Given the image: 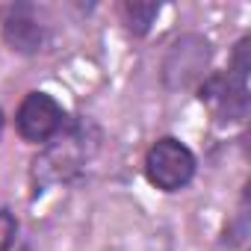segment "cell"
<instances>
[{
    "label": "cell",
    "instance_id": "277c9868",
    "mask_svg": "<svg viewBox=\"0 0 251 251\" xmlns=\"http://www.w3.org/2000/svg\"><path fill=\"white\" fill-rule=\"evenodd\" d=\"M207 62H210V42L195 33L180 36L163 62V80L169 89H183L204 74Z\"/></svg>",
    "mask_w": 251,
    "mask_h": 251
},
{
    "label": "cell",
    "instance_id": "ba28073f",
    "mask_svg": "<svg viewBox=\"0 0 251 251\" xmlns=\"http://www.w3.org/2000/svg\"><path fill=\"white\" fill-rule=\"evenodd\" d=\"M0 133H3V112H0Z\"/></svg>",
    "mask_w": 251,
    "mask_h": 251
},
{
    "label": "cell",
    "instance_id": "6da1fadb",
    "mask_svg": "<svg viewBox=\"0 0 251 251\" xmlns=\"http://www.w3.org/2000/svg\"><path fill=\"white\" fill-rule=\"evenodd\" d=\"M201 100H207L222 121H239L248 112V39L233 50L227 74H216L201 86Z\"/></svg>",
    "mask_w": 251,
    "mask_h": 251
},
{
    "label": "cell",
    "instance_id": "7a4b0ae2",
    "mask_svg": "<svg viewBox=\"0 0 251 251\" xmlns=\"http://www.w3.org/2000/svg\"><path fill=\"white\" fill-rule=\"evenodd\" d=\"M145 175L148 180L157 186V189H166V192H177L183 189L192 177H195V154L166 136V139H157L151 148H148V157H145Z\"/></svg>",
    "mask_w": 251,
    "mask_h": 251
},
{
    "label": "cell",
    "instance_id": "5b68a950",
    "mask_svg": "<svg viewBox=\"0 0 251 251\" xmlns=\"http://www.w3.org/2000/svg\"><path fill=\"white\" fill-rule=\"evenodd\" d=\"M3 39L18 53H36L45 42V27L30 6H15L3 21Z\"/></svg>",
    "mask_w": 251,
    "mask_h": 251
},
{
    "label": "cell",
    "instance_id": "8992f818",
    "mask_svg": "<svg viewBox=\"0 0 251 251\" xmlns=\"http://www.w3.org/2000/svg\"><path fill=\"white\" fill-rule=\"evenodd\" d=\"M157 12H160V3H139V0H133V3H124L121 6L124 24H127V30L136 33V36H145L151 30Z\"/></svg>",
    "mask_w": 251,
    "mask_h": 251
},
{
    "label": "cell",
    "instance_id": "9c48e42d",
    "mask_svg": "<svg viewBox=\"0 0 251 251\" xmlns=\"http://www.w3.org/2000/svg\"><path fill=\"white\" fill-rule=\"evenodd\" d=\"M21 251H30V248H21Z\"/></svg>",
    "mask_w": 251,
    "mask_h": 251
},
{
    "label": "cell",
    "instance_id": "3957f363",
    "mask_svg": "<svg viewBox=\"0 0 251 251\" xmlns=\"http://www.w3.org/2000/svg\"><path fill=\"white\" fill-rule=\"evenodd\" d=\"M15 124H18V133L24 142H48L53 139L62 124H65V112L62 106L56 103V98L45 95V92H30L21 106H18V115H15Z\"/></svg>",
    "mask_w": 251,
    "mask_h": 251
},
{
    "label": "cell",
    "instance_id": "52a82bcc",
    "mask_svg": "<svg viewBox=\"0 0 251 251\" xmlns=\"http://www.w3.org/2000/svg\"><path fill=\"white\" fill-rule=\"evenodd\" d=\"M18 233V222L9 210H0V251H9Z\"/></svg>",
    "mask_w": 251,
    "mask_h": 251
}]
</instances>
